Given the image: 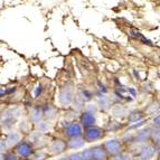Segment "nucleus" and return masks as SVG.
<instances>
[{
	"mask_svg": "<svg viewBox=\"0 0 160 160\" xmlns=\"http://www.w3.org/2000/svg\"><path fill=\"white\" fill-rule=\"evenodd\" d=\"M5 160H18V159H17V156L9 153L8 156H6V157H5Z\"/></svg>",
	"mask_w": 160,
	"mask_h": 160,
	"instance_id": "a878e982",
	"label": "nucleus"
},
{
	"mask_svg": "<svg viewBox=\"0 0 160 160\" xmlns=\"http://www.w3.org/2000/svg\"><path fill=\"white\" fill-rule=\"evenodd\" d=\"M59 103L64 107H67L74 101V93H73V88L71 86H65L59 93Z\"/></svg>",
	"mask_w": 160,
	"mask_h": 160,
	"instance_id": "7ed1b4c3",
	"label": "nucleus"
},
{
	"mask_svg": "<svg viewBox=\"0 0 160 160\" xmlns=\"http://www.w3.org/2000/svg\"><path fill=\"white\" fill-rule=\"evenodd\" d=\"M98 104H99V107L101 108L102 110H108L111 105L110 103V100L109 98L104 95L103 93H98Z\"/></svg>",
	"mask_w": 160,
	"mask_h": 160,
	"instance_id": "ddd939ff",
	"label": "nucleus"
},
{
	"mask_svg": "<svg viewBox=\"0 0 160 160\" xmlns=\"http://www.w3.org/2000/svg\"><path fill=\"white\" fill-rule=\"evenodd\" d=\"M140 155H141L142 159L150 160L151 158L155 157V155H156V148L153 147L152 144H144L143 147L141 148Z\"/></svg>",
	"mask_w": 160,
	"mask_h": 160,
	"instance_id": "9d476101",
	"label": "nucleus"
},
{
	"mask_svg": "<svg viewBox=\"0 0 160 160\" xmlns=\"http://www.w3.org/2000/svg\"><path fill=\"white\" fill-rule=\"evenodd\" d=\"M85 143V140L82 137H76V138H72L67 142V147L71 148V149H80L84 146Z\"/></svg>",
	"mask_w": 160,
	"mask_h": 160,
	"instance_id": "f8f14e48",
	"label": "nucleus"
},
{
	"mask_svg": "<svg viewBox=\"0 0 160 160\" xmlns=\"http://www.w3.org/2000/svg\"><path fill=\"white\" fill-rule=\"evenodd\" d=\"M19 142H22V134L17 132V131H11L10 133L7 137V140H6V144H7V148L15 147Z\"/></svg>",
	"mask_w": 160,
	"mask_h": 160,
	"instance_id": "1a4fd4ad",
	"label": "nucleus"
},
{
	"mask_svg": "<svg viewBox=\"0 0 160 160\" xmlns=\"http://www.w3.org/2000/svg\"><path fill=\"white\" fill-rule=\"evenodd\" d=\"M92 152V160H105L107 159L108 153L105 152L104 148L102 146H95L91 148Z\"/></svg>",
	"mask_w": 160,
	"mask_h": 160,
	"instance_id": "9b49d317",
	"label": "nucleus"
},
{
	"mask_svg": "<svg viewBox=\"0 0 160 160\" xmlns=\"http://www.w3.org/2000/svg\"><path fill=\"white\" fill-rule=\"evenodd\" d=\"M83 133L82 131V126L78 124L76 122L68 123L65 128V136H67L68 138H76V137H81Z\"/></svg>",
	"mask_w": 160,
	"mask_h": 160,
	"instance_id": "39448f33",
	"label": "nucleus"
},
{
	"mask_svg": "<svg viewBox=\"0 0 160 160\" xmlns=\"http://www.w3.org/2000/svg\"><path fill=\"white\" fill-rule=\"evenodd\" d=\"M81 123L86 129L90 128V127H94V124H95V114L84 111L81 115Z\"/></svg>",
	"mask_w": 160,
	"mask_h": 160,
	"instance_id": "423d86ee",
	"label": "nucleus"
},
{
	"mask_svg": "<svg viewBox=\"0 0 160 160\" xmlns=\"http://www.w3.org/2000/svg\"><path fill=\"white\" fill-rule=\"evenodd\" d=\"M57 160H68L67 158H61V159H57Z\"/></svg>",
	"mask_w": 160,
	"mask_h": 160,
	"instance_id": "c85d7f7f",
	"label": "nucleus"
},
{
	"mask_svg": "<svg viewBox=\"0 0 160 160\" xmlns=\"http://www.w3.org/2000/svg\"><path fill=\"white\" fill-rule=\"evenodd\" d=\"M104 136V131L101 128H98V127H90V128L86 129L85 131V140L88 141H95V140H100Z\"/></svg>",
	"mask_w": 160,
	"mask_h": 160,
	"instance_id": "20e7f679",
	"label": "nucleus"
},
{
	"mask_svg": "<svg viewBox=\"0 0 160 160\" xmlns=\"http://www.w3.org/2000/svg\"><path fill=\"white\" fill-rule=\"evenodd\" d=\"M151 136V132H150L149 129H147V130H141L139 131L138 133H137V138H136V141L137 142H146L148 140V138Z\"/></svg>",
	"mask_w": 160,
	"mask_h": 160,
	"instance_id": "2eb2a0df",
	"label": "nucleus"
},
{
	"mask_svg": "<svg viewBox=\"0 0 160 160\" xmlns=\"http://www.w3.org/2000/svg\"><path fill=\"white\" fill-rule=\"evenodd\" d=\"M17 153L22 158L29 157L32 153V146L29 143H27V142H19L18 146H17Z\"/></svg>",
	"mask_w": 160,
	"mask_h": 160,
	"instance_id": "6e6552de",
	"label": "nucleus"
},
{
	"mask_svg": "<svg viewBox=\"0 0 160 160\" xmlns=\"http://www.w3.org/2000/svg\"><path fill=\"white\" fill-rule=\"evenodd\" d=\"M112 113L117 118H123L128 114V110H127V108L123 107V105H117V107L113 108Z\"/></svg>",
	"mask_w": 160,
	"mask_h": 160,
	"instance_id": "dca6fc26",
	"label": "nucleus"
},
{
	"mask_svg": "<svg viewBox=\"0 0 160 160\" xmlns=\"http://www.w3.org/2000/svg\"><path fill=\"white\" fill-rule=\"evenodd\" d=\"M67 159L68 160H83V157H82V155H81V152H78V153H73V155H71Z\"/></svg>",
	"mask_w": 160,
	"mask_h": 160,
	"instance_id": "412c9836",
	"label": "nucleus"
},
{
	"mask_svg": "<svg viewBox=\"0 0 160 160\" xmlns=\"http://www.w3.org/2000/svg\"><path fill=\"white\" fill-rule=\"evenodd\" d=\"M6 149H7L6 141H5V140H0V153H1V152H5Z\"/></svg>",
	"mask_w": 160,
	"mask_h": 160,
	"instance_id": "393cba45",
	"label": "nucleus"
},
{
	"mask_svg": "<svg viewBox=\"0 0 160 160\" xmlns=\"http://www.w3.org/2000/svg\"><path fill=\"white\" fill-rule=\"evenodd\" d=\"M78 99H80L82 102L91 101V100H92L91 92H88V90H82V91H81V94L78 95Z\"/></svg>",
	"mask_w": 160,
	"mask_h": 160,
	"instance_id": "6ab92c4d",
	"label": "nucleus"
},
{
	"mask_svg": "<svg viewBox=\"0 0 160 160\" xmlns=\"http://www.w3.org/2000/svg\"><path fill=\"white\" fill-rule=\"evenodd\" d=\"M30 118H32V120L34 122H39L42 120V118H43V112H42V109L40 108H35L32 109V113H30Z\"/></svg>",
	"mask_w": 160,
	"mask_h": 160,
	"instance_id": "f3484780",
	"label": "nucleus"
},
{
	"mask_svg": "<svg viewBox=\"0 0 160 160\" xmlns=\"http://www.w3.org/2000/svg\"><path fill=\"white\" fill-rule=\"evenodd\" d=\"M36 127H37L38 133H46V132H48L52 128L51 123L48 122V121H42V120H40L39 122H37Z\"/></svg>",
	"mask_w": 160,
	"mask_h": 160,
	"instance_id": "4468645a",
	"label": "nucleus"
},
{
	"mask_svg": "<svg viewBox=\"0 0 160 160\" xmlns=\"http://www.w3.org/2000/svg\"><path fill=\"white\" fill-rule=\"evenodd\" d=\"M65 148H66L65 142H63L62 140H55V141H53L51 143L48 151H49L51 155H59V153L64 151Z\"/></svg>",
	"mask_w": 160,
	"mask_h": 160,
	"instance_id": "0eeeda50",
	"label": "nucleus"
},
{
	"mask_svg": "<svg viewBox=\"0 0 160 160\" xmlns=\"http://www.w3.org/2000/svg\"><path fill=\"white\" fill-rule=\"evenodd\" d=\"M0 160H5V157H3L2 153H0Z\"/></svg>",
	"mask_w": 160,
	"mask_h": 160,
	"instance_id": "cd10ccee",
	"label": "nucleus"
},
{
	"mask_svg": "<svg viewBox=\"0 0 160 160\" xmlns=\"http://www.w3.org/2000/svg\"><path fill=\"white\" fill-rule=\"evenodd\" d=\"M143 120V114L140 111H133V112L129 113V121L132 123H137L139 121Z\"/></svg>",
	"mask_w": 160,
	"mask_h": 160,
	"instance_id": "a211bd4d",
	"label": "nucleus"
},
{
	"mask_svg": "<svg viewBox=\"0 0 160 160\" xmlns=\"http://www.w3.org/2000/svg\"><path fill=\"white\" fill-rule=\"evenodd\" d=\"M84 111H88V112H91V113H93V114H95L98 109H96L95 105H88V107H86V109L84 110Z\"/></svg>",
	"mask_w": 160,
	"mask_h": 160,
	"instance_id": "b1692460",
	"label": "nucleus"
},
{
	"mask_svg": "<svg viewBox=\"0 0 160 160\" xmlns=\"http://www.w3.org/2000/svg\"><path fill=\"white\" fill-rule=\"evenodd\" d=\"M159 119H160V117L159 115H157V117L155 118V119H153V126L155 127H159Z\"/></svg>",
	"mask_w": 160,
	"mask_h": 160,
	"instance_id": "bb28decb",
	"label": "nucleus"
},
{
	"mask_svg": "<svg viewBox=\"0 0 160 160\" xmlns=\"http://www.w3.org/2000/svg\"><path fill=\"white\" fill-rule=\"evenodd\" d=\"M44 157H45V153H44L43 151H38L34 155V159L35 160H42Z\"/></svg>",
	"mask_w": 160,
	"mask_h": 160,
	"instance_id": "5701e85b",
	"label": "nucleus"
},
{
	"mask_svg": "<svg viewBox=\"0 0 160 160\" xmlns=\"http://www.w3.org/2000/svg\"><path fill=\"white\" fill-rule=\"evenodd\" d=\"M103 148L107 153L117 156L120 153L121 149H122V146H121L120 140H118V139H111V140H108V141L104 142Z\"/></svg>",
	"mask_w": 160,
	"mask_h": 160,
	"instance_id": "f03ea898",
	"label": "nucleus"
},
{
	"mask_svg": "<svg viewBox=\"0 0 160 160\" xmlns=\"http://www.w3.org/2000/svg\"><path fill=\"white\" fill-rule=\"evenodd\" d=\"M111 160H132V157L127 153H119V155L114 156Z\"/></svg>",
	"mask_w": 160,
	"mask_h": 160,
	"instance_id": "aec40b11",
	"label": "nucleus"
},
{
	"mask_svg": "<svg viewBox=\"0 0 160 160\" xmlns=\"http://www.w3.org/2000/svg\"><path fill=\"white\" fill-rule=\"evenodd\" d=\"M137 160H146V159H142V158H139V159H137Z\"/></svg>",
	"mask_w": 160,
	"mask_h": 160,
	"instance_id": "c756f323",
	"label": "nucleus"
},
{
	"mask_svg": "<svg viewBox=\"0 0 160 160\" xmlns=\"http://www.w3.org/2000/svg\"><path fill=\"white\" fill-rule=\"evenodd\" d=\"M20 115V111L19 109H10L8 111H6L5 114H3L2 121H1V124H2L3 128L9 129L12 127L13 122L18 119V117Z\"/></svg>",
	"mask_w": 160,
	"mask_h": 160,
	"instance_id": "f257e3e1",
	"label": "nucleus"
},
{
	"mask_svg": "<svg viewBox=\"0 0 160 160\" xmlns=\"http://www.w3.org/2000/svg\"><path fill=\"white\" fill-rule=\"evenodd\" d=\"M42 91H43V88H42V85L40 84H38L36 88H35V90H34V95H35V98H38V96L40 95V93H42Z\"/></svg>",
	"mask_w": 160,
	"mask_h": 160,
	"instance_id": "4be33fe9",
	"label": "nucleus"
}]
</instances>
